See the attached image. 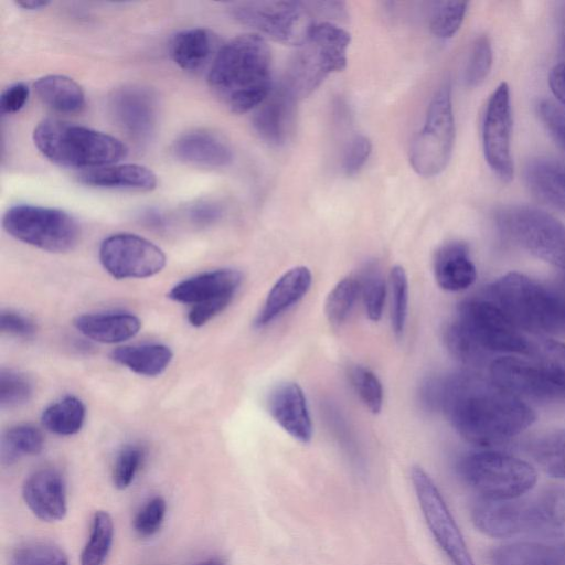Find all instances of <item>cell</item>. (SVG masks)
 Listing matches in <instances>:
<instances>
[{
    "mask_svg": "<svg viewBox=\"0 0 565 565\" xmlns=\"http://www.w3.org/2000/svg\"><path fill=\"white\" fill-rule=\"evenodd\" d=\"M390 287L392 328L395 337L401 339L405 330L408 307V281L402 266H394L392 268L390 273Z\"/></svg>",
    "mask_w": 565,
    "mask_h": 565,
    "instance_id": "cell-39",
    "label": "cell"
},
{
    "mask_svg": "<svg viewBox=\"0 0 565 565\" xmlns=\"http://www.w3.org/2000/svg\"><path fill=\"white\" fill-rule=\"evenodd\" d=\"M491 296L521 330L533 333L559 331L562 296L535 280L509 273L493 282Z\"/></svg>",
    "mask_w": 565,
    "mask_h": 565,
    "instance_id": "cell-6",
    "label": "cell"
},
{
    "mask_svg": "<svg viewBox=\"0 0 565 565\" xmlns=\"http://www.w3.org/2000/svg\"><path fill=\"white\" fill-rule=\"evenodd\" d=\"M308 6L298 1L238 2L231 7V14L260 36L299 46L316 24Z\"/></svg>",
    "mask_w": 565,
    "mask_h": 565,
    "instance_id": "cell-11",
    "label": "cell"
},
{
    "mask_svg": "<svg viewBox=\"0 0 565 565\" xmlns=\"http://www.w3.org/2000/svg\"><path fill=\"white\" fill-rule=\"evenodd\" d=\"M351 36L331 22L316 23L292 56L282 83L297 99L309 96L326 77L347 66Z\"/></svg>",
    "mask_w": 565,
    "mask_h": 565,
    "instance_id": "cell-5",
    "label": "cell"
},
{
    "mask_svg": "<svg viewBox=\"0 0 565 565\" xmlns=\"http://www.w3.org/2000/svg\"><path fill=\"white\" fill-rule=\"evenodd\" d=\"M492 66V46L489 38L479 35L472 43L463 79L467 86H479L488 77Z\"/></svg>",
    "mask_w": 565,
    "mask_h": 565,
    "instance_id": "cell-41",
    "label": "cell"
},
{
    "mask_svg": "<svg viewBox=\"0 0 565 565\" xmlns=\"http://www.w3.org/2000/svg\"><path fill=\"white\" fill-rule=\"evenodd\" d=\"M434 275L444 290L461 291L470 287L477 273L468 246L462 242L443 245L435 255Z\"/></svg>",
    "mask_w": 565,
    "mask_h": 565,
    "instance_id": "cell-24",
    "label": "cell"
},
{
    "mask_svg": "<svg viewBox=\"0 0 565 565\" xmlns=\"http://www.w3.org/2000/svg\"><path fill=\"white\" fill-rule=\"evenodd\" d=\"M110 358L137 374L157 376L166 371L173 354L167 345L156 343L120 347Z\"/></svg>",
    "mask_w": 565,
    "mask_h": 565,
    "instance_id": "cell-31",
    "label": "cell"
},
{
    "mask_svg": "<svg viewBox=\"0 0 565 565\" xmlns=\"http://www.w3.org/2000/svg\"><path fill=\"white\" fill-rule=\"evenodd\" d=\"M450 353L469 366L483 364L492 352L530 354L533 347L523 331L490 299L471 298L458 307L445 330Z\"/></svg>",
    "mask_w": 565,
    "mask_h": 565,
    "instance_id": "cell-3",
    "label": "cell"
},
{
    "mask_svg": "<svg viewBox=\"0 0 565 565\" xmlns=\"http://www.w3.org/2000/svg\"><path fill=\"white\" fill-rule=\"evenodd\" d=\"M559 331H565V297L564 296H562Z\"/></svg>",
    "mask_w": 565,
    "mask_h": 565,
    "instance_id": "cell-54",
    "label": "cell"
},
{
    "mask_svg": "<svg viewBox=\"0 0 565 565\" xmlns=\"http://www.w3.org/2000/svg\"><path fill=\"white\" fill-rule=\"evenodd\" d=\"M30 96V88L23 82L8 86L0 96V111L2 115H10L20 111L26 104Z\"/></svg>",
    "mask_w": 565,
    "mask_h": 565,
    "instance_id": "cell-48",
    "label": "cell"
},
{
    "mask_svg": "<svg viewBox=\"0 0 565 565\" xmlns=\"http://www.w3.org/2000/svg\"><path fill=\"white\" fill-rule=\"evenodd\" d=\"M193 218L200 223H211L220 215V210L213 204H200L192 210Z\"/></svg>",
    "mask_w": 565,
    "mask_h": 565,
    "instance_id": "cell-51",
    "label": "cell"
},
{
    "mask_svg": "<svg viewBox=\"0 0 565 565\" xmlns=\"http://www.w3.org/2000/svg\"><path fill=\"white\" fill-rule=\"evenodd\" d=\"M297 98L284 83L273 87L255 108L253 126L258 136L271 146H282L294 132Z\"/></svg>",
    "mask_w": 565,
    "mask_h": 565,
    "instance_id": "cell-17",
    "label": "cell"
},
{
    "mask_svg": "<svg viewBox=\"0 0 565 565\" xmlns=\"http://www.w3.org/2000/svg\"><path fill=\"white\" fill-rule=\"evenodd\" d=\"M216 36L204 28H190L178 32L170 42L169 52L182 70L195 72L204 67L217 52Z\"/></svg>",
    "mask_w": 565,
    "mask_h": 565,
    "instance_id": "cell-27",
    "label": "cell"
},
{
    "mask_svg": "<svg viewBox=\"0 0 565 565\" xmlns=\"http://www.w3.org/2000/svg\"><path fill=\"white\" fill-rule=\"evenodd\" d=\"M548 85L553 95L565 107V63L556 64L551 70Z\"/></svg>",
    "mask_w": 565,
    "mask_h": 565,
    "instance_id": "cell-50",
    "label": "cell"
},
{
    "mask_svg": "<svg viewBox=\"0 0 565 565\" xmlns=\"http://www.w3.org/2000/svg\"><path fill=\"white\" fill-rule=\"evenodd\" d=\"M564 46H565V42H564Z\"/></svg>",
    "mask_w": 565,
    "mask_h": 565,
    "instance_id": "cell-56",
    "label": "cell"
},
{
    "mask_svg": "<svg viewBox=\"0 0 565 565\" xmlns=\"http://www.w3.org/2000/svg\"><path fill=\"white\" fill-rule=\"evenodd\" d=\"M42 425L51 433L71 436L81 430L85 420V406L75 396H66L42 413Z\"/></svg>",
    "mask_w": 565,
    "mask_h": 565,
    "instance_id": "cell-33",
    "label": "cell"
},
{
    "mask_svg": "<svg viewBox=\"0 0 565 565\" xmlns=\"http://www.w3.org/2000/svg\"><path fill=\"white\" fill-rule=\"evenodd\" d=\"M22 497L30 511L42 521H58L66 514L65 480L54 468L33 471L23 482Z\"/></svg>",
    "mask_w": 565,
    "mask_h": 565,
    "instance_id": "cell-18",
    "label": "cell"
},
{
    "mask_svg": "<svg viewBox=\"0 0 565 565\" xmlns=\"http://www.w3.org/2000/svg\"><path fill=\"white\" fill-rule=\"evenodd\" d=\"M10 565H70L66 554L53 542L32 540L18 545Z\"/></svg>",
    "mask_w": 565,
    "mask_h": 565,
    "instance_id": "cell-36",
    "label": "cell"
},
{
    "mask_svg": "<svg viewBox=\"0 0 565 565\" xmlns=\"http://www.w3.org/2000/svg\"><path fill=\"white\" fill-rule=\"evenodd\" d=\"M349 379L362 403L373 414H377L383 405V387L379 377L363 365H353L349 370Z\"/></svg>",
    "mask_w": 565,
    "mask_h": 565,
    "instance_id": "cell-40",
    "label": "cell"
},
{
    "mask_svg": "<svg viewBox=\"0 0 565 565\" xmlns=\"http://www.w3.org/2000/svg\"><path fill=\"white\" fill-rule=\"evenodd\" d=\"M361 294L367 317L372 321L380 320L386 297L385 281L374 265H369L360 279Z\"/></svg>",
    "mask_w": 565,
    "mask_h": 565,
    "instance_id": "cell-42",
    "label": "cell"
},
{
    "mask_svg": "<svg viewBox=\"0 0 565 565\" xmlns=\"http://www.w3.org/2000/svg\"><path fill=\"white\" fill-rule=\"evenodd\" d=\"M98 255L106 271L117 279L150 277L166 265V255L159 246L130 233L106 237Z\"/></svg>",
    "mask_w": 565,
    "mask_h": 565,
    "instance_id": "cell-13",
    "label": "cell"
},
{
    "mask_svg": "<svg viewBox=\"0 0 565 565\" xmlns=\"http://www.w3.org/2000/svg\"><path fill=\"white\" fill-rule=\"evenodd\" d=\"M77 179L81 183L102 189H118L149 192L157 188L156 173L141 164H110L82 171Z\"/></svg>",
    "mask_w": 565,
    "mask_h": 565,
    "instance_id": "cell-23",
    "label": "cell"
},
{
    "mask_svg": "<svg viewBox=\"0 0 565 565\" xmlns=\"http://www.w3.org/2000/svg\"><path fill=\"white\" fill-rule=\"evenodd\" d=\"M33 392L30 380L15 371L1 370L0 372V406L13 408L26 403Z\"/></svg>",
    "mask_w": 565,
    "mask_h": 565,
    "instance_id": "cell-43",
    "label": "cell"
},
{
    "mask_svg": "<svg viewBox=\"0 0 565 565\" xmlns=\"http://www.w3.org/2000/svg\"><path fill=\"white\" fill-rule=\"evenodd\" d=\"M500 231L535 257L565 270V225L551 214L525 205L497 213Z\"/></svg>",
    "mask_w": 565,
    "mask_h": 565,
    "instance_id": "cell-8",
    "label": "cell"
},
{
    "mask_svg": "<svg viewBox=\"0 0 565 565\" xmlns=\"http://www.w3.org/2000/svg\"><path fill=\"white\" fill-rule=\"evenodd\" d=\"M526 181L540 200L565 213V167L534 160L526 168Z\"/></svg>",
    "mask_w": 565,
    "mask_h": 565,
    "instance_id": "cell-30",
    "label": "cell"
},
{
    "mask_svg": "<svg viewBox=\"0 0 565 565\" xmlns=\"http://www.w3.org/2000/svg\"><path fill=\"white\" fill-rule=\"evenodd\" d=\"M172 153L179 161L199 168H221L232 158L230 146L217 135L195 130L181 135L172 145Z\"/></svg>",
    "mask_w": 565,
    "mask_h": 565,
    "instance_id": "cell-22",
    "label": "cell"
},
{
    "mask_svg": "<svg viewBox=\"0 0 565 565\" xmlns=\"http://www.w3.org/2000/svg\"><path fill=\"white\" fill-rule=\"evenodd\" d=\"M17 6L26 10H39L45 8L49 4V1L43 0H19L15 2Z\"/></svg>",
    "mask_w": 565,
    "mask_h": 565,
    "instance_id": "cell-52",
    "label": "cell"
},
{
    "mask_svg": "<svg viewBox=\"0 0 565 565\" xmlns=\"http://www.w3.org/2000/svg\"><path fill=\"white\" fill-rule=\"evenodd\" d=\"M207 84L232 113L255 109L273 89L271 53L266 40L256 33L243 34L223 45L212 61Z\"/></svg>",
    "mask_w": 565,
    "mask_h": 565,
    "instance_id": "cell-2",
    "label": "cell"
},
{
    "mask_svg": "<svg viewBox=\"0 0 565 565\" xmlns=\"http://www.w3.org/2000/svg\"><path fill=\"white\" fill-rule=\"evenodd\" d=\"M455 142L451 90L444 84L435 93L422 129L409 148V162L423 177H435L447 167Z\"/></svg>",
    "mask_w": 565,
    "mask_h": 565,
    "instance_id": "cell-10",
    "label": "cell"
},
{
    "mask_svg": "<svg viewBox=\"0 0 565 565\" xmlns=\"http://www.w3.org/2000/svg\"><path fill=\"white\" fill-rule=\"evenodd\" d=\"M195 565H226L224 561L217 557H210L199 562Z\"/></svg>",
    "mask_w": 565,
    "mask_h": 565,
    "instance_id": "cell-53",
    "label": "cell"
},
{
    "mask_svg": "<svg viewBox=\"0 0 565 565\" xmlns=\"http://www.w3.org/2000/svg\"><path fill=\"white\" fill-rule=\"evenodd\" d=\"M0 329L4 333L20 338H30L35 332V327L31 320L13 311L1 312Z\"/></svg>",
    "mask_w": 565,
    "mask_h": 565,
    "instance_id": "cell-49",
    "label": "cell"
},
{
    "mask_svg": "<svg viewBox=\"0 0 565 565\" xmlns=\"http://www.w3.org/2000/svg\"><path fill=\"white\" fill-rule=\"evenodd\" d=\"M241 282L239 271L216 269L182 280L170 290L168 297L191 306L216 300L232 301Z\"/></svg>",
    "mask_w": 565,
    "mask_h": 565,
    "instance_id": "cell-20",
    "label": "cell"
},
{
    "mask_svg": "<svg viewBox=\"0 0 565 565\" xmlns=\"http://www.w3.org/2000/svg\"><path fill=\"white\" fill-rule=\"evenodd\" d=\"M411 480L426 524L449 563L475 565L460 529L430 476L420 466H414Z\"/></svg>",
    "mask_w": 565,
    "mask_h": 565,
    "instance_id": "cell-12",
    "label": "cell"
},
{
    "mask_svg": "<svg viewBox=\"0 0 565 565\" xmlns=\"http://www.w3.org/2000/svg\"><path fill=\"white\" fill-rule=\"evenodd\" d=\"M529 533L565 537V487H551L529 500Z\"/></svg>",
    "mask_w": 565,
    "mask_h": 565,
    "instance_id": "cell-25",
    "label": "cell"
},
{
    "mask_svg": "<svg viewBox=\"0 0 565 565\" xmlns=\"http://www.w3.org/2000/svg\"><path fill=\"white\" fill-rule=\"evenodd\" d=\"M114 521L107 511H96L89 537L81 554V565H104L114 541Z\"/></svg>",
    "mask_w": 565,
    "mask_h": 565,
    "instance_id": "cell-35",
    "label": "cell"
},
{
    "mask_svg": "<svg viewBox=\"0 0 565 565\" xmlns=\"http://www.w3.org/2000/svg\"><path fill=\"white\" fill-rule=\"evenodd\" d=\"M145 460V450L138 445H127L117 455L113 468V483L115 488H128Z\"/></svg>",
    "mask_w": 565,
    "mask_h": 565,
    "instance_id": "cell-44",
    "label": "cell"
},
{
    "mask_svg": "<svg viewBox=\"0 0 565 565\" xmlns=\"http://www.w3.org/2000/svg\"><path fill=\"white\" fill-rule=\"evenodd\" d=\"M419 396L426 408L445 412L457 433L478 446L504 443L536 417L524 401L470 373L429 377Z\"/></svg>",
    "mask_w": 565,
    "mask_h": 565,
    "instance_id": "cell-1",
    "label": "cell"
},
{
    "mask_svg": "<svg viewBox=\"0 0 565 565\" xmlns=\"http://www.w3.org/2000/svg\"><path fill=\"white\" fill-rule=\"evenodd\" d=\"M529 451L546 475L565 479V428H555L539 435L530 443Z\"/></svg>",
    "mask_w": 565,
    "mask_h": 565,
    "instance_id": "cell-32",
    "label": "cell"
},
{
    "mask_svg": "<svg viewBox=\"0 0 565 565\" xmlns=\"http://www.w3.org/2000/svg\"><path fill=\"white\" fill-rule=\"evenodd\" d=\"M372 151V143L364 135H355L344 151L343 170L347 175L358 173L367 161Z\"/></svg>",
    "mask_w": 565,
    "mask_h": 565,
    "instance_id": "cell-46",
    "label": "cell"
},
{
    "mask_svg": "<svg viewBox=\"0 0 565 565\" xmlns=\"http://www.w3.org/2000/svg\"><path fill=\"white\" fill-rule=\"evenodd\" d=\"M108 106L115 124L131 138L143 141L154 131L157 100L149 89L135 85L118 88Z\"/></svg>",
    "mask_w": 565,
    "mask_h": 565,
    "instance_id": "cell-15",
    "label": "cell"
},
{
    "mask_svg": "<svg viewBox=\"0 0 565 565\" xmlns=\"http://www.w3.org/2000/svg\"><path fill=\"white\" fill-rule=\"evenodd\" d=\"M167 512V503L160 495L149 499L135 514L132 529L140 537H150L161 527Z\"/></svg>",
    "mask_w": 565,
    "mask_h": 565,
    "instance_id": "cell-45",
    "label": "cell"
},
{
    "mask_svg": "<svg viewBox=\"0 0 565 565\" xmlns=\"http://www.w3.org/2000/svg\"><path fill=\"white\" fill-rule=\"evenodd\" d=\"M458 472L478 497L491 500L519 499L537 480L535 468L527 461L493 450L463 456L458 462Z\"/></svg>",
    "mask_w": 565,
    "mask_h": 565,
    "instance_id": "cell-7",
    "label": "cell"
},
{
    "mask_svg": "<svg viewBox=\"0 0 565 565\" xmlns=\"http://www.w3.org/2000/svg\"><path fill=\"white\" fill-rule=\"evenodd\" d=\"M43 446V435L36 427L18 425L2 435L0 458L3 465H12L24 456L39 455Z\"/></svg>",
    "mask_w": 565,
    "mask_h": 565,
    "instance_id": "cell-34",
    "label": "cell"
},
{
    "mask_svg": "<svg viewBox=\"0 0 565 565\" xmlns=\"http://www.w3.org/2000/svg\"><path fill=\"white\" fill-rule=\"evenodd\" d=\"M537 113L554 140L565 150V109L550 100H542Z\"/></svg>",
    "mask_w": 565,
    "mask_h": 565,
    "instance_id": "cell-47",
    "label": "cell"
},
{
    "mask_svg": "<svg viewBox=\"0 0 565 565\" xmlns=\"http://www.w3.org/2000/svg\"><path fill=\"white\" fill-rule=\"evenodd\" d=\"M32 137L51 162L84 171L117 163L128 153L127 146L111 135L53 118L39 122Z\"/></svg>",
    "mask_w": 565,
    "mask_h": 565,
    "instance_id": "cell-4",
    "label": "cell"
},
{
    "mask_svg": "<svg viewBox=\"0 0 565 565\" xmlns=\"http://www.w3.org/2000/svg\"><path fill=\"white\" fill-rule=\"evenodd\" d=\"M4 231L18 241L50 253L73 249L81 236L77 221L65 211L31 204H18L2 217Z\"/></svg>",
    "mask_w": 565,
    "mask_h": 565,
    "instance_id": "cell-9",
    "label": "cell"
},
{
    "mask_svg": "<svg viewBox=\"0 0 565 565\" xmlns=\"http://www.w3.org/2000/svg\"><path fill=\"white\" fill-rule=\"evenodd\" d=\"M361 292L360 279L345 277L329 292L324 313L331 324L339 326L349 317L358 296Z\"/></svg>",
    "mask_w": 565,
    "mask_h": 565,
    "instance_id": "cell-37",
    "label": "cell"
},
{
    "mask_svg": "<svg viewBox=\"0 0 565 565\" xmlns=\"http://www.w3.org/2000/svg\"><path fill=\"white\" fill-rule=\"evenodd\" d=\"M33 88L41 102L55 111L75 114L85 107L82 87L68 76H42L34 83Z\"/></svg>",
    "mask_w": 565,
    "mask_h": 565,
    "instance_id": "cell-29",
    "label": "cell"
},
{
    "mask_svg": "<svg viewBox=\"0 0 565 565\" xmlns=\"http://www.w3.org/2000/svg\"><path fill=\"white\" fill-rule=\"evenodd\" d=\"M558 407H562L563 409H565V392L563 394V397H562V401L559 403V406Z\"/></svg>",
    "mask_w": 565,
    "mask_h": 565,
    "instance_id": "cell-55",
    "label": "cell"
},
{
    "mask_svg": "<svg viewBox=\"0 0 565 565\" xmlns=\"http://www.w3.org/2000/svg\"><path fill=\"white\" fill-rule=\"evenodd\" d=\"M311 281V273L306 266H297L282 274L269 290L254 326L260 329L271 323L306 296Z\"/></svg>",
    "mask_w": 565,
    "mask_h": 565,
    "instance_id": "cell-21",
    "label": "cell"
},
{
    "mask_svg": "<svg viewBox=\"0 0 565 565\" xmlns=\"http://www.w3.org/2000/svg\"><path fill=\"white\" fill-rule=\"evenodd\" d=\"M267 409L273 419L292 438L308 443L312 423L301 387L292 382L277 384L268 394Z\"/></svg>",
    "mask_w": 565,
    "mask_h": 565,
    "instance_id": "cell-19",
    "label": "cell"
},
{
    "mask_svg": "<svg viewBox=\"0 0 565 565\" xmlns=\"http://www.w3.org/2000/svg\"><path fill=\"white\" fill-rule=\"evenodd\" d=\"M466 1L434 2L429 13V29L439 39H449L460 29L467 12Z\"/></svg>",
    "mask_w": 565,
    "mask_h": 565,
    "instance_id": "cell-38",
    "label": "cell"
},
{
    "mask_svg": "<svg viewBox=\"0 0 565 565\" xmlns=\"http://www.w3.org/2000/svg\"><path fill=\"white\" fill-rule=\"evenodd\" d=\"M511 131L510 89L507 83H501L487 103L482 122V147L488 166L505 183L514 174Z\"/></svg>",
    "mask_w": 565,
    "mask_h": 565,
    "instance_id": "cell-14",
    "label": "cell"
},
{
    "mask_svg": "<svg viewBox=\"0 0 565 565\" xmlns=\"http://www.w3.org/2000/svg\"><path fill=\"white\" fill-rule=\"evenodd\" d=\"M473 525L484 535L509 539L529 533V500H491L478 497L471 507Z\"/></svg>",
    "mask_w": 565,
    "mask_h": 565,
    "instance_id": "cell-16",
    "label": "cell"
},
{
    "mask_svg": "<svg viewBox=\"0 0 565 565\" xmlns=\"http://www.w3.org/2000/svg\"><path fill=\"white\" fill-rule=\"evenodd\" d=\"M491 565H565V542H512L497 546Z\"/></svg>",
    "mask_w": 565,
    "mask_h": 565,
    "instance_id": "cell-28",
    "label": "cell"
},
{
    "mask_svg": "<svg viewBox=\"0 0 565 565\" xmlns=\"http://www.w3.org/2000/svg\"><path fill=\"white\" fill-rule=\"evenodd\" d=\"M74 326L86 338L100 343H120L135 337L140 320L128 312H99L78 316Z\"/></svg>",
    "mask_w": 565,
    "mask_h": 565,
    "instance_id": "cell-26",
    "label": "cell"
}]
</instances>
